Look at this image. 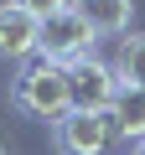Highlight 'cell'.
<instances>
[{"label": "cell", "mask_w": 145, "mask_h": 155, "mask_svg": "<svg viewBox=\"0 0 145 155\" xmlns=\"http://www.w3.org/2000/svg\"><path fill=\"white\" fill-rule=\"evenodd\" d=\"M67 88H72V109L83 114H109L114 98H119V72L99 57H83L67 67Z\"/></svg>", "instance_id": "3"}, {"label": "cell", "mask_w": 145, "mask_h": 155, "mask_svg": "<svg viewBox=\"0 0 145 155\" xmlns=\"http://www.w3.org/2000/svg\"><path fill=\"white\" fill-rule=\"evenodd\" d=\"M0 155H5V150H0Z\"/></svg>", "instance_id": "11"}, {"label": "cell", "mask_w": 145, "mask_h": 155, "mask_svg": "<svg viewBox=\"0 0 145 155\" xmlns=\"http://www.w3.org/2000/svg\"><path fill=\"white\" fill-rule=\"evenodd\" d=\"M119 83L124 88H140L145 93V36H130V41H119Z\"/></svg>", "instance_id": "8"}, {"label": "cell", "mask_w": 145, "mask_h": 155, "mask_svg": "<svg viewBox=\"0 0 145 155\" xmlns=\"http://www.w3.org/2000/svg\"><path fill=\"white\" fill-rule=\"evenodd\" d=\"M16 5H21L26 16H36V21H47V16H57V11H67L72 0H16Z\"/></svg>", "instance_id": "9"}, {"label": "cell", "mask_w": 145, "mask_h": 155, "mask_svg": "<svg viewBox=\"0 0 145 155\" xmlns=\"http://www.w3.org/2000/svg\"><path fill=\"white\" fill-rule=\"evenodd\" d=\"M109 129L114 134H124V140H145V93L140 88H124L119 83V98H114V109H109Z\"/></svg>", "instance_id": "6"}, {"label": "cell", "mask_w": 145, "mask_h": 155, "mask_svg": "<svg viewBox=\"0 0 145 155\" xmlns=\"http://www.w3.org/2000/svg\"><path fill=\"white\" fill-rule=\"evenodd\" d=\"M42 41V21L26 16L16 0H5L0 5V57H11V62H26Z\"/></svg>", "instance_id": "5"}, {"label": "cell", "mask_w": 145, "mask_h": 155, "mask_svg": "<svg viewBox=\"0 0 145 155\" xmlns=\"http://www.w3.org/2000/svg\"><path fill=\"white\" fill-rule=\"evenodd\" d=\"M72 11H78V16L93 26V36H99V31H124V26H130L135 0H72Z\"/></svg>", "instance_id": "7"}, {"label": "cell", "mask_w": 145, "mask_h": 155, "mask_svg": "<svg viewBox=\"0 0 145 155\" xmlns=\"http://www.w3.org/2000/svg\"><path fill=\"white\" fill-rule=\"evenodd\" d=\"M36 57H47V62H57V67H72V62L93 57V26L72 11V5L57 11V16H47V21H42Z\"/></svg>", "instance_id": "2"}, {"label": "cell", "mask_w": 145, "mask_h": 155, "mask_svg": "<svg viewBox=\"0 0 145 155\" xmlns=\"http://www.w3.org/2000/svg\"><path fill=\"white\" fill-rule=\"evenodd\" d=\"M11 98H16V109H21V114L57 124V119L72 109L67 67H57V62H47V57H31V62L16 72V83H11Z\"/></svg>", "instance_id": "1"}, {"label": "cell", "mask_w": 145, "mask_h": 155, "mask_svg": "<svg viewBox=\"0 0 145 155\" xmlns=\"http://www.w3.org/2000/svg\"><path fill=\"white\" fill-rule=\"evenodd\" d=\"M135 155H145V140H140V145H135Z\"/></svg>", "instance_id": "10"}, {"label": "cell", "mask_w": 145, "mask_h": 155, "mask_svg": "<svg viewBox=\"0 0 145 155\" xmlns=\"http://www.w3.org/2000/svg\"><path fill=\"white\" fill-rule=\"evenodd\" d=\"M57 150L62 155H99L104 145H109V114H83V109H67L57 124Z\"/></svg>", "instance_id": "4"}]
</instances>
